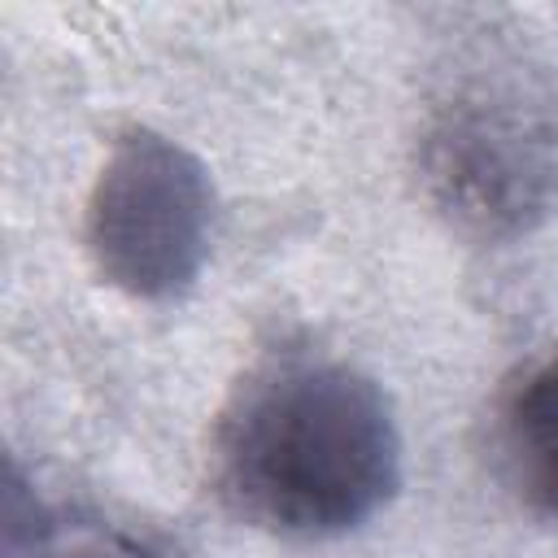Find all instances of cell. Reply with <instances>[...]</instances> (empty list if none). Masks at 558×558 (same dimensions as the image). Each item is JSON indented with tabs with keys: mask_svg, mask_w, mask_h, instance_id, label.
Returning a JSON list of instances; mask_svg holds the SVG:
<instances>
[{
	"mask_svg": "<svg viewBox=\"0 0 558 558\" xmlns=\"http://www.w3.org/2000/svg\"><path fill=\"white\" fill-rule=\"evenodd\" d=\"M222 501L296 541L371 523L401 488V432L384 388L323 353H279L244 375L214 432Z\"/></svg>",
	"mask_w": 558,
	"mask_h": 558,
	"instance_id": "1",
	"label": "cell"
},
{
	"mask_svg": "<svg viewBox=\"0 0 558 558\" xmlns=\"http://www.w3.org/2000/svg\"><path fill=\"white\" fill-rule=\"evenodd\" d=\"M209 235L214 183L205 161L153 126H126L87 196L96 275L135 301H170L196 283Z\"/></svg>",
	"mask_w": 558,
	"mask_h": 558,
	"instance_id": "2",
	"label": "cell"
},
{
	"mask_svg": "<svg viewBox=\"0 0 558 558\" xmlns=\"http://www.w3.org/2000/svg\"><path fill=\"white\" fill-rule=\"evenodd\" d=\"M423 174L436 205L466 231H527L549 214L554 187L549 96L493 83L458 92L423 135Z\"/></svg>",
	"mask_w": 558,
	"mask_h": 558,
	"instance_id": "3",
	"label": "cell"
},
{
	"mask_svg": "<svg viewBox=\"0 0 558 558\" xmlns=\"http://www.w3.org/2000/svg\"><path fill=\"white\" fill-rule=\"evenodd\" d=\"M554 375L536 357L519 366L497 397V458L536 514H549L554 501Z\"/></svg>",
	"mask_w": 558,
	"mask_h": 558,
	"instance_id": "4",
	"label": "cell"
},
{
	"mask_svg": "<svg viewBox=\"0 0 558 558\" xmlns=\"http://www.w3.org/2000/svg\"><path fill=\"white\" fill-rule=\"evenodd\" d=\"M52 541L44 501L22 462L0 445V558H39Z\"/></svg>",
	"mask_w": 558,
	"mask_h": 558,
	"instance_id": "5",
	"label": "cell"
},
{
	"mask_svg": "<svg viewBox=\"0 0 558 558\" xmlns=\"http://www.w3.org/2000/svg\"><path fill=\"white\" fill-rule=\"evenodd\" d=\"M39 558H157V554H148L140 541L109 532V527H74L65 536L52 532V541Z\"/></svg>",
	"mask_w": 558,
	"mask_h": 558,
	"instance_id": "6",
	"label": "cell"
}]
</instances>
